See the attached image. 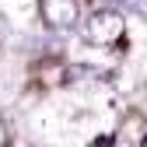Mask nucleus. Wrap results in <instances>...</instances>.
I'll return each instance as SVG.
<instances>
[{
    "label": "nucleus",
    "mask_w": 147,
    "mask_h": 147,
    "mask_svg": "<svg viewBox=\"0 0 147 147\" xmlns=\"http://www.w3.org/2000/svg\"><path fill=\"white\" fill-rule=\"evenodd\" d=\"M123 32H126L123 14L112 11V7H102V11H95L84 21V42H91V46H112V42L123 39Z\"/></svg>",
    "instance_id": "f257e3e1"
},
{
    "label": "nucleus",
    "mask_w": 147,
    "mask_h": 147,
    "mask_svg": "<svg viewBox=\"0 0 147 147\" xmlns=\"http://www.w3.org/2000/svg\"><path fill=\"white\" fill-rule=\"evenodd\" d=\"M112 4L119 11H130V14H140L144 21H147V0H112Z\"/></svg>",
    "instance_id": "7ed1b4c3"
},
{
    "label": "nucleus",
    "mask_w": 147,
    "mask_h": 147,
    "mask_svg": "<svg viewBox=\"0 0 147 147\" xmlns=\"http://www.w3.org/2000/svg\"><path fill=\"white\" fill-rule=\"evenodd\" d=\"M0 46H4V32H0Z\"/></svg>",
    "instance_id": "39448f33"
},
{
    "label": "nucleus",
    "mask_w": 147,
    "mask_h": 147,
    "mask_svg": "<svg viewBox=\"0 0 147 147\" xmlns=\"http://www.w3.org/2000/svg\"><path fill=\"white\" fill-rule=\"evenodd\" d=\"M140 147H147V133H144V137H140Z\"/></svg>",
    "instance_id": "20e7f679"
},
{
    "label": "nucleus",
    "mask_w": 147,
    "mask_h": 147,
    "mask_svg": "<svg viewBox=\"0 0 147 147\" xmlns=\"http://www.w3.org/2000/svg\"><path fill=\"white\" fill-rule=\"evenodd\" d=\"M39 14L53 32H70L81 21V4L77 0H39Z\"/></svg>",
    "instance_id": "f03ea898"
}]
</instances>
